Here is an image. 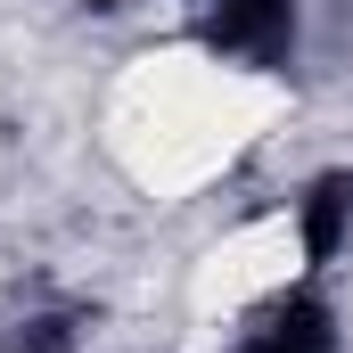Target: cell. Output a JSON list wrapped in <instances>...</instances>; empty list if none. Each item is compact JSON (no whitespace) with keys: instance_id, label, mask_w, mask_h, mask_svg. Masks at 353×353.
<instances>
[{"instance_id":"obj_1","label":"cell","mask_w":353,"mask_h":353,"mask_svg":"<svg viewBox=\"0 0 353 353\" xmlns=\"http://www.w3.org/2000/svg\"><path fill=\"white\" fill-rule=\"evenodd\" d=\"M197 33H205V50H222V58L271 66V58H288V41H296V0H214Z\"/></svg>"},{"instance_id":"obj_2","label":"cell","mask_w":353,"mask_h":353,"mask_svg":"<svg viewBox=\"0 0 353 353\" xmlns=\"http://www.w3.org/2000/svg\"><path fill=\"white\" fill-rule=\"evenodd\" d=\"M239 353H337V321H329L321 296H279L263 321L247 329Z\"/></svg>"},{"instance_id":"obj_3","label":"cell","mask_w":353,"mask_h":353,"mask_svg":"<svg viewBox=\"0 0 353 353\" xmlns=\"http://www.w3.org/2000/svg\"><path fill=\"white\" fill-rule=\"evenodd\" d=\"M345 239H353V173H329L304 197V263H329Z\"/></svg>"},{"instance_id":"obj_4","label":"cell","mask_w":353,"mask_h":353,"mask_svg":"<svg viewBox=\"0 0 353 353\" xmlns=\"http://www.w3.org/2000/svg\"><path fill=\"white\" fill-rule=\"evenodd\" d=\"M0 345L8 353H66L74 345V312H17V321H0Z\"/></svg>"}]
</instances>
